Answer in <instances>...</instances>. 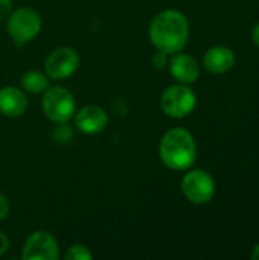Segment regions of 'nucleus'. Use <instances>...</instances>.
Segmentation results:
<instances>
[{"mask_svg": "<svg viewBox=\"0 0 259 260\" xmlns=\"http://www.w3.org/2000/svg\"><path fill=\"white\" fill-rule=\"evenodd\" d=\"M64 259L66 260H93L92 251L81 244H73L67 248V251L64 253Z\"/></svg>", "mask_w": 259, "mask_h": 260, "instance_id": "14", "label": "nucleus"}, {"mask_svg": "<svg viewBox=\"0 0 259 260\" xmlns=\"http://www.w3.org/2000/svg\"><path fill=\"white\" fill-rule=\"evenodd\" d=\"M12 11V2L11 0H0V21L5 20Z\"/></svg>", "mask_w": 259, "mask_h": 260, "instance_id": "17", "label": "nucleus"}, {"mask_svg": "<svg viewBox=\"0 0 259 260\" xmlns=\"http://www.w3.org/2000/svg\"><path fill=\"white\" fill-rule=\"evenodd\" d=\"M43 113L55 123H67L75 116V96L64 87H49L43 93Z\"/></svg>", "mask_w": 259, "mask_h": 260, "instance_id": "4", "label": "nucleus"}, {"mask_svg": "<svg viewBox=\"0 0 259 260\" xmlns=\"http://www.w3.org/2000/svg\"><path fill=\"white\" fill-rule=\"evenodd\" d=\"M79 55L72 47H58L52 50L44 61V73L49 79L63 81L70 78L79 67Z\"/></svg>", "mask_w": 259, "mask_h": 260, "instance_id": "7", "label": "nucleus"}, {"mask_svg": "<svg viewBox=\"0 0 259 260\" xmlns=\"http://www.w3.org/2000/svg\"><path fill=\"white\" fill-rule=\"evenodd\" d=\"M237 62V55L231 47L226 46H214L206 50L203 56L205 69L212 75L227 73Z\"/></svg>", "mask_w": 259, "mask_h": 260, "instance_id": "11", "label": "nucleus"}, {"mask_svg": "<svg viewBox=\"0 0 259 260\" xmlns=\"http://www.w3.org/2000/svg\"><path fill=\"white\" fill-rule=\"evenodd\" d=\"M148 35L153 46L168 55L182 52L189 40V23L183 12L165 9L156 14L150 23Z\"/></svg>", "mask_w": 259, "mask_h": 260, "instance_id": "1", "label": "nucleus"}, {"mask_svg": "<svg viewBox=\"0 0 259 260\" xmlns=\"http://www.w3.org/2000/svg\"><path fill=\"white\" fill-rule=\"evenodd\" d=\"M41 15L34 8H17L8 15L6 29L11 40L21 46L32 41L41 30Z\"/></svg>", "mask_w": 259, "mask_h": 260, "instance_id": "3", "label": "nucleus"}, {"mask_svg": "<svg viewBox=\"0 0 259 260\" xmlns=\"http://www.w3.org/2000/svg\"><path fill=\"white\" fill-rule=\"evenodd\" d=\"M197 105V96L186 84H174L163 90L160 96L162 111L172 119H183L189 116Z\"/></svg>", "mask_w": 259, "mask_h": 260, "instance_id": "5", "label": "nucleus"}, {"mask_svg": "<svg viewBox=\"0 0 259 260\" xmlns=\"http://www.w3.org/2000/svg\"><path fill=\"white\" fill-rule=\"evenodd\" d=\"M8 248H9V239H8V236L0 230V256H3V254L8 251Z\"/></svg>", "mask_w": 259, "mask_h": 260, "instance_id": "19", "label": "nucleus"}, {"mask_svg": "<svg viewBox=\"0 0 259 260\" xmlns=\"http://www.w3.org/2000/svg\"><path fill=\"white\" fill-rule=\"evenodd\" d=\"M75 126L82 134H98L108 125V114L99 105H85L75 111Z\"/></svg>", "mask_w": 259, "mask_h": 260, "instance_id": "9", "label": "nucleus"}, {"mask_svg": "<svg viewBox=\"0 0 259 260\" xmlns=\"http://www.w3.org/2000/svg\"><path fill=\"white\" fill-rule=\"evenodd\" d=\"M27 110L26 93L17 87L6 85L0 88V113L6 117H20Z\"/></svg>", "mask_w": 259, "mask_h": 260, "instance_id": "12", "label": "nucleus"}, {"mask_svg": "<svg viewBox=\"0 0 259 260\" xmlns=\"http://www.w3.org/2000/svg\"><path fill=\"white\" fill-rule=\"evenodd\" d=\"M169 66V73L172 75V78L180 82V84H194L198 76H200V66L197 62V59L188 53H172L171 59L168 61Z\"/></svg>", "mask_w": 259, "mask_h": 260, "instance_id": "10", "label": "nucleus"}, {"mask_svg": "<svg viewBox=\"0 0 259 260\" xmlns=\"http://www.w3.org/2000/svg\"><path fill=\"white\" fill-rule=\"evenodd\" d=\"M182 192L185 198L197 206L208 204L215 195V181L208 171H188L182 180Z\"/></svg>", "mask_w": 259, "mask_h": 260, "instance_id": "6", "label": "nucleus"}, {"mask_svg": "<svg viewBox=\"0 0 259 260\" xmlns=\"http://www.w3.org/2000/svg\"><path fill=\"white\" fill-rule=\"evenodd\" d=\"M250 259L259 260V244H256V245L253 247V250H252V253H250Z\"/></svg>", "mask_w": 259, "mask_h": 260, "instance_id": "21", "label": "nucleus"}, {"mask_svg": "<svg viewBox=\"0 0 259 260\" xmlns=\"http://www.w3.org/2000/svg\"><path fill=\"white\" fill-rule=\"evenodd\" d=\"M8 213H9V201L3 193H0V221H3L8 216Z\"/></svg>", "mask_w": 259, "mask_h": 260, "instance_id": "18", "label": "nucleus"}, {"mask_svg": "<svg viewBox=\"0 0 259 260\" xmlns=\"http://www.w3.org/2000/svg\"><path fill=\"white\" fill-rule=\"evenodd\" d=\"M252 41L255 43V46L259 47V23L253 27V30H252Z\"/></svg>", "mask_w": 259, "mask_h": 260, "instance_id": "20", "label": "nucleus"}, {"mask_svg": "<svg viewBox=\"0 0 259 260\" xmlns=\"http://www.w3.org/2000/svg\"><path fill=\"white\" fill-rule=\"evenodd\" d=\"M168 53H165V52H162V50H157L156 53H154V56L151 58V62H153V66H154V69H157V70H160V69H165L166 66H168Z\"/></svg>", "mask_w": 259, "mask_h": 260, "instance_id": "16", "label": "nucleus"}, {"mask_svg": "<svg viewBox=\"0 0 259 260\" xmlns=\"http://www.w3.org/2000/svg\"><path fill=\"white\" fill-rule=\"evenodd\" d=\"M21 259L24 260H58L60 247L55 238L44 232L38 230L29 235L23 245Z\"/></svg>", "mask_w": 259, "mask_h": 260, "instance_id": "8", "label": "nucleus"}, {"mask_svg": "<svg viewBox=\"0 0 259 260\" xmlns=\"http://www.w3.org/2000/svg\"><path fill=\"white\" fill-rule=\"evenodd\" d=\"M73 136V129L67 125V123H58V128L53 131V140L56 143H69L72 140Z\"/></svg>", "mask_w": 259, "mask_h": 260, "instance_id": "15", "label": "nucleus"}, {"mask_svg": "<svg viewBox=\"0 0 259 260\" xmlns=\"http://www.w3.org/2000/svg\"><path fill=\"white\" fill-rule=\"evenodd\" d=\"M49 76L38 70H29L21 76V88L27 93L38 94L49 88Z\"/></svg>", "mask_w": 259, "mask_h": 260, "instance_id": "13", "label": "nucleus"}, {"mask_svg": "<svg viewBox=\"0 0 259 260\" xmlns=\"http://www.w3.org/2000/svg\"><path fill=\"white\" fill-rule=\"evenodd\" d=\"M162 163L172 171H188L197 160V143L194 136L185 128L168 129L159 143Z\"/></svg>", "mask_w": 259, "mask_h": 260, "instance_id": "2", "label": "nucleus"}]
</instances>
